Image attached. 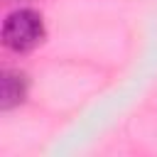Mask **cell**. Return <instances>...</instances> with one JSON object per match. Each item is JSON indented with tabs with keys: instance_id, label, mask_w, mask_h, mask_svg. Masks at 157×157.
Segmentation results:
<instances>
[{
	"instance_id": "obj_2",
	"label": "cell",
	"mask_w": 157,
	"mask_h": 157,
	"mask_svg": "<svg viewBox=\"0 0 157 157\" xmlns=\"http://www.w3.org/2000/svg\"><path fill=\"white\" fill-rule=\"evenodd\" d=\"M27 91H29L27 76L22 71L5 69L2 78H0V108L2 110H12V108L22 105L25 98H27Z\"/></svg>"
},
{
	"instance_id": "obj_1",
	"label": "cell",
	"mask_w": 157,
	"mask_h": 157,
	"mask_svg": "<svg viewBox=\"0 0 157 157\" xmlns=\"http://www.w3.org/2000/svg\"><path fill=\"white\" fill-rule=\"evenodd\" d=\"M44 37H47L44 17L32 7L12 10L2 22V44L15 54L32 52L44 42Z\"/></svg>"
}]
</instances>
